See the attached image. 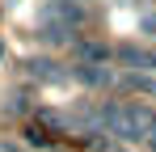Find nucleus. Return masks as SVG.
I'll return each mask as SVG.
<instances>
[{"label":"nucleus","instance_id":"nucleus-2","mask_svg":"<svg viewBox=\"0 0 156 152\" xmlns=\"http://www.w3.org/2000/svg\"><path fill=\"white\" fill-rule=\"evenodd\" d=\"M118 55L127 63H135V68H156V55H148V51H139V47H122Z\"/></svg>","mask_w":156,"mask_h":152},{"label":"nucleus","instance_id":"nucleus-1","mask_svg":"<svg viewBox=\"0 0 156 152\" xmlns=\"http://www.w3.org/2000/svg\"><path fill=\"white\" fill-rule=\"evenodd\" d=\"M101 123L110 127L114 135H122V139H148V144L156 139V118H152V110H144V106H135V101L101 110Z\"/></svg>","mask_w":156,"mask_h":152}]
</instances>
